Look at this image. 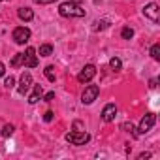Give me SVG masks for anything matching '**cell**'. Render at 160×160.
I'll return each instance as SVG.
<instances>
[{"instance_id":"16","label":"cell","mask_w":160,"mask_h":160,"mask_svg":"<svg viewBox=\"0 0 160 160\" xmlns=\"http://www.w3.org/2000/svg\"><path fill=\"white\" fill-rule=\"evenodd\" d=\"M121 36H122V40H132L134 30H132L130 27H124V28H122V32H121Z\"/></svg>"},{"instance_id":"9","label":"cell","mask_w":160,"mask_h":160,"mask_svg":"<svg viewBox=\"0 0 160 160\" xmlns=\"http://www.w3.org/2000/svg\"><path fill=\"white\" fill-rule=\"evenodd\" d=\"M27 68H36L38 66V57H36V49L34 47H28L27 53H25V62H23Z\"/></svg>"},{"instance_id":"8","label":"cell","mask_w":160,"mask_h":160,"mask_svg":"<svg viewBox=\"0 0 160 160\" xmlns=\"http://www.w3.org/2000/svg\"><path fill=\"white\" fill-rule=\"evenodd\" d=\"M30 87H32V75L28 72H25L21 75V81H19V89L17 91H19V94H27Z\"/></svg>"},{"instance_id":"27","label":"cell","mask_w":160,"mask_h":160,"mask_svg":"<svg viewBox=\"0 0 160 160\" xmlns=\"http://www.w3.org/2000/svg\"><path fill=\"white\" fill-rule=\"evenodd\" d=\"M4 72H6V66H4L2 62H0V77H2V75H4Z\"/></svg>"},{"instance_id":"18","label":"cell","mask_w":160,"mask_h":160,"mask_svg":"<svg viewBox=\"0 0 160 160\" xmlns=\"http://www.w3.org/2000/svg\"><path fill=\"white\" fill-rule=\"evenodd\" d=\"M45 77L49 79V81L55 83V66H47L45 68Z\"/></svg>"},{"instance_id":"14","label":"cell","mask_w":160,"mask_h":160,"mask_svg":"<svg viewBox=\"0 0 160 160\" xmlns=\"http://www.w3.org/2000/svg\"><path fill=\"white\" fill-rule=\"evenodd\" d=\"M40 55H42V57H51V55H53V45L43 43V45L40 47Z\"/></svg>"},{"instance_id":"28","label":"cell","mask_w":160,"mask_h":160,"mask_svg":"<svg viewBox=\"0 0 160 160\" xmlns=\"http://www.w3.org/2000/svg\"><path fill=\"white\" fill-rule=\"evenodd\" d=\"M122 128H124L126 132H130V130H134V128H132V124H122Z\"/></svg>"},{"instance_id":"15","label":"cell","mask_w":160,"mask_h":160,"mask_svg":"<svg viewBox=\"0 0 160 160\" xmlns=\"http://www.w3.org/2000/svg\"><path fill=\"white\" fill-rule=\"evenodd\" d=\"M151 57H152L154 60H160V43H154V45L151 47Z\"/></svg>"},{"instance_id":"12","label":"cell","mask_w":160,"mask_h":160,"mask_svg":"<svg viewBox=\"0 0 160 160\" xmlns=\"http://www.w3.org/2000/svg\"><path fill=\"white\" fill-rule=\"evenodd\" d=\"M42 94H43L42 85H34V91H32V94L28 96V104H36V102L42 98Z\"/></svg>"},{"instance_id":"6","label":"cell","mask_w":160,"mask_h":160,"mask_svg":"<svg viewBox=\"0 0 160 160\" xmlns=\"http://www.w3.org/2000/svg\"><path fill=\"white\" fill-rule=\"evenodd\" d=\"M30 40V30L27 27H17L13 30V42L19 43V45H25L27 42Z\"/></svg>"},{"instance_id":"24","label":"cell","mask_w":160,"mask_h":160,"mask_svg":"<svg viewBox=\"0 0 160 160\" xmlns=\"http://www.w3.org/2000/svg\"><path fill=\"white\" fill-rule=\"evenodd\" d=\"M36 4H53V2H57V0H34Z\"/></svg>"},{"instance_id":"25","label":"cell","mask_w":160,"mask_h":160,"mask_svg":"<svg viewBox=\"0 0 160 160\" xmlns=\"http://www.w3.org/2000/svg\"><path fill=\"white\" fill-rule=\"evenodd\" d=\"M145 158H151V152H141V154L138 156V160H145Z\"/></svg>"},{"instance_id":"3","label":"cell","mask_w":160,"mask_h":160,"mask_svg":"<svg viewBox=\"0 0 160 160\" xmlns=\"http://www.w3.org/2000/svg\"><path fill=\"white\" fill-rule=\"evenodd\" d=\"M154 122H156V115H154V113H145L143 119L139 121V126H138L139 134H147V132L154 126Z\"/></svg>"},{"instance_id":"11","label":"cell","mask_w":160,"mask_h":160,"mask_svg":"<svg viewBox=\"0 0 160 160\" xmlns=\"http://www.w3.org/2000/svg\"><path fill=\"white\" fill-rule=\"evenodd\" d=\"M17 15H19L21 21H32V19H34V12H32L30 8H19Z\"/></svg>"},{"instance_id":"22","label":"cell","mask_w":160,"mask_h":160,"mask_svg":"<svg viewBox=\"0 0 160 160\" xmlns=\"http://www.w3.org/2000/svg\"><path fill=\"white\" fill-rule=\"evenodd\" d=\"M96 27H94V30H98V28H106L108 27V21H100V23H94Z\"/></svg>"},{"instance_id":"13","label":"cell","mask_w":160,"mask_h":160,"mask_svg":"<svg viewBox=\"0 0 160 160\" xmlns=\"http://www.w3.org/2000/svg\"><path fill=\"white\" fill-rule=\"evenodd\" d=\"M23 62H25V53H17V55L12 58V66H13V68L23 66Z\"/></svg>"},{"instance_id":"5","label":"cell","mask_w":160,"mask_h":160,"mask_svg":"<svg viewBox=\"0 0 160 160\" xmlns=\"http://www.w3.org/2000/svg\"><path fill=\"white\" fill-rule=\"evenodd\" d=\"M94 75H96V66H94V64H87L81 72H79L77 81H79V83H89Z\"/></svg>"},{"instance_id":"19","label":"cell","mask_w":160,"mask_h":160,"mask_svg":"<svg viewBox=\"0 0 160 160\" xmlns=\"http://www.w3.org/2000/svg\"><path fill=\"white\" fill-rule=\"evenodd\" d=\"M13 130H15L13 124H6V126L2 128V138H10V136L13 134Z\"/></svg>"},{"instance_id":"20","label":"cell","mask_w":160,"mask_h":160,"mask_svg":"<svg viewBox=\"0 0 160 160\" xmlns=\"http://www.w3.org/2000/svg\"><path fill=\"white\" fill-rule=\"evenodd\" d=\"M13 85H15V77L13 75H10V77L4 79V87L6 89H13Z\"/></svg>"},{"instance_id":"21","label":"cell","mask_w":160,"mask_h":160,"mask_svg":"<svg viewBox=\"0 0 160 160\" xmlns=\"http://www.w3.org/2000/svg\"><path fill=\"white\" fill-rule=\"evenodd\" d=\"M43 121H45V122H51V121H53V111H45Z\"/></svg>"},{"instance_id":"1","label":"cell","mask_w":160,"mask_h":160,"mask_svg":"<svg viewBox=\"0 0 160 160\" xmlns=\"http://www.w3.org/2000/svg\"><path fill=\"white\" fill-rule=\"evenodd\" d=\"M58 13L62 17H85V10L75 2H62L58 6Z\"/></svg>"},{"instance_id":"10","label":"cell","mask_w":160,"mask_h":160,"mask_svg":"<svg viewBox=\"0 0 160 160\" xmlns=\"http://www.w3.org/2000/svg\"><path fill=\"white\" fill-rule=\"evenodd\" d=\"M115 115H117V106H115V104H108V106L102 109V119H104L106 122H111V121L115 119Z\"/></svg>"},{"instance_id":"17","label":"cell","mask_w":160,"mask_h":160,"mask_svg":"<svg viewBox=\"0 0 160 160\" xmlns=\"http://www.w3.org/2000/svg\"><path fill=\"white\" fill-rule=\"evenodd\" d=\"M109 66H111V70H121V66H122V62H121V58H117V57H113L111 60H109Z\"/></svg>"},{"instance_id":"2","label":"cell","mask_w":160,"mask_h":160,"mask_svg":"<svg viewBox=\"0 0 160 160\" xmlns=\"http://www.w3.org/2000/svg\"><path fill=\"white\" fill-rule=\"evenodd\" d=\"M89 139H91V136L87 132H68L66 134V141L72 145H85V143H89Z\"/></svg>"},{"instance_id":"23","label":"cell","mask_w":160,"mask_h":160,"mask_svg":"<svg viewBox=\"0 0 160 160\" xmlns=\"http://www.w3.org/2000/svg\"><path fill=\"white\" fill-rule=\"evenodd\" d=\"M53 98H55V92H53V91H51V92H47V94L43 96V100H45V102H51Z\"/></svg>"},{"instance_id":"7","label":"cell","mask_w":160,"mask_h":160,"mask_svg":"<svg viewBox=\"0 0 160 160\" xmlns=\"http://www.w3.org/2000/svg\"><path fill=\"white\" fill-rule=\"evenodd\" d=\"M143 13H145V17H149V19L154 21V23H158V19H160V8H158V4H154V2L147 4V6L143 8Z\"/></svg>"},{"instance_id":"26","label":"cell","mask_w":160,"mask_h":160,"mask_svg":"<svg viewBox=\"0 0 160 160\" xmlns=\"http://www.w3.org/2000/svg\"><path fill=\"white\" fill-rule=\"evenodd\" d=\"M156 83H158V79H151V81H149V87H151V89H156Z\"/></svg>"},{"instance_id":"4","label":"cell","mask_w":160,"mask_h":160,"mask_svg":"<svg viewBox=\"0 0 160 160\" xmlns=\"http://www.w3.org/2000/svg\"><path fill=\"white\" fill-rule=\"evenodd\" d=\"M98 94H100V89H98V85H89V87L85 89L83 96H81V102H83L85 106H89V104H92V102L98 98Z\"/></svg>"}]
</instances>
